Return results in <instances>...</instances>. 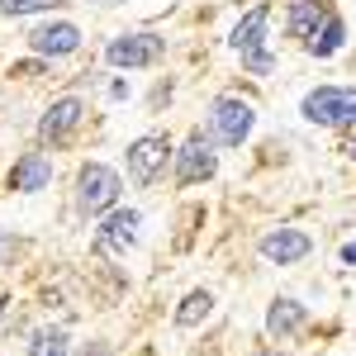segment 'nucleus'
<instances>
[{"mask_svg": "<svg viewBox=\"0 0 356 356\" xmlns=\"http://www.w3.org/2000/svg\"><path fill=\"white\" fill-rule=\"evenodd\" d=\"M86 124V100L81 95H62L53 100L43 119H38V143H48V147H62V143H72V134Z\"/></svg>", "mask_w": 356, "mask_h": 356, "instance_id": "0eeeda50", "label": "nucleus"}, {"mask_svg": "<svg viewBox=\"0 0 356 356\" xmlns=\"http://www.w3.org/2000/svg\"><path fill=\"white\" fill-rule=\"evenodd\" d=\"M219 176V152L214 138H204V129H195L181 147H176V186H200Z\"/></svg>", "mask_w": 356, "mask_h": 356, "instance_id": "423d86ee", "label": "nucleus"}, {"mask_svg": "<svg viewBox=\"0 0 356 356\" xmlns=\"http://www.w3.org/2000/svg\"><path fill=\"white\" fill-rule=\"evenodd\" d=\"M257 252H261V261H271V266H295V261H304V257L314 252V238H309L304 228H271V233L257 243Z\"/></svg>", "mask_w": 356, "mask_h": 356, "instance_id": "9d476101", "label": "nucleus"}, {"mask_svg": "<svg viewBox=\"0 0 356 356\" xmlns=\"http://www.w3.org/2000/svg\"><path fill=\"white\" fill-rule=\"evenodd\" d=\"M5 304H10V300H0V318H5Z\"/></svg>", "mask_w": 356, "mask_h": 356, "instance_id": "bb28decb", "label": "nucleus"}, {"mask_svg": "<svg viewBox=\"0 0 356 356\" xmlns=\"http://www.w3.org/2000/svg\"><path fill=\"white\" fill-rule=\"evenodd\" d=\"M67 0H0V15L5 19H24V15H43V10H57Z\"/></svg>", "mask_w": 356, "mask_h": 356, "instance_id": "a211bd4d", "label": "nucleus"}, {"mask_svg": "<svg viewBox=\"0 0 356 356\" xmlns=\"http://www.w3.org/2000/svg\"><path fill=\"white\" fill-rule=\"evenodd\" d=\"M347 157H352V162H356V138H352V147H347Z\"/></svg>", "mask_w": 356, "mask_h": 356, "instance_id": "5701e85b", "label": "nucleus"}, {"mask_svg": "<svg viewBox=\"0 0 356 356\" xmlns=\"http://www.w3.org/2000/svg\"><path fill=\"white\" fill-rule=\"evenodd\" d=\"M304 323H309V309H304L295 295H285V300H271V309H266V337L285 342V337H295Z\"/></svg>", "mask_w": 356, "mask_h": 356, "instance_id": "4468645a", "label": "nucleus"}, {"mask_svg": "<svg viewBox=\"0 0 356 356\" xmlns=\"http://www.w3.org/2000/svg\"><path fill=\"white\" fill-rule=\"evenodd\" d=\"M252 129H257V110L247 105L243 95H214V105H209V134H214V143L243 147L252 138Z\"/></svg>", "mask_w": 356, "mask_h": 356, "instance_id": "7ed1b4c3", "label": "nucleus"}, {"mask_svg": "<svg viewBox=\"0 0 356 356\" xmlns=\"http://www.w3.org/2000/svg\"><path fill=\"white\" fill-rule=\"evenodd\" d=\"M300 114L318 129H347V124H356V90L352 86H318L300 100Z\"/></svg>", "mask_w": 356, "mask_h": 356, "instance_id": "f03ea898", "label": "nucleus"}, {"mask_svg": "<svg viewBox=\"0 0 356 356\" xmlns=\"http://www.w3.org/2000/svg\"><path fill=\"white\" fill-rule=\"evenodd\" d=\"M209 314H214V290H191L176 304V328H200Z\"/></svg>", "mask_w": 356, "mask_h": 356, "instance_id": "dca6fc26", "label": "nucleus"}, {"mask_svg": "<svg viewBox=\"0 0 356 356\" xmlns=\"http://www.w3.org/2000/svg\"><path fill=\"white\" fill-rule=\"evenodd\" d=\"M15 252H19V238H15L10 228H0V266H10V261H15Z\"/></svg>", "mask_w": 356, "mask_h": 356, "instance_id": "aec40b11", "label": "nucleus"}, {"mask_svg": "<svg viewBox=\"0 0 356 356\" xmlns=\"http://www.w3.org/2000/svg\"><path fill=\"white\" fill-rule=\"evenodd\" d=\"M48 186H53V162L43 152H24L19 162L10 166V191L38 195V191H48Z\"/></svg>", "mask_w": 356, "mask_h": 356, "instance_id": "ddd939ff", "label": "nucleus"}, {"mask_svg": "<svg viewBox=\"0 0 356 356\" xmlns=\"http://www.w3.org/2000/svg\"><path fill=\"white\" fill-rule=\"evenodd\" d=\"M138 228H143V214L114 204L110 214L100 219V228H95V252H129L138 243Z\"/></svg>", "mask_w": 356, "mask_h": 356, "instance_id": "1a4fd4ad", "label": "nucleus"}, {"mask_svg": "<svg viewBox=\"0 0 356 356\" xmlns=\"http://www.w3.org/2000/svg\"><path fill=\"white\" fill-rule=\"evenodd\" d=\"M29 356H72V337H67V328H33V337H29Z\"/></svg>", "mask_w": 356, "mask_h": 356, "instance_id": "f3484780", "label": "nucleus"}, {"mask_svg": "<svg viewBox=\"0 0 356 356\" xmlns=\"http://www.w3.org/2000/svg\"><path fill=\"white\" fill-rule=\"evenodd\" d=\"M243 72H252V76H271V72H275V53L266 48V53H252V57H243Z\"/></svg>", "mask_w": 356, "mask_h": 356, "instance_id": "6ab92c4d", "label": "nucleus"}, {"mask_svg": "<svg viewBox=\"0 0 356 356\" xmlns=\"http://www.w3.org/2000/svg\"><path fill=\"white\" fill-rule=\"evenodd\" d=\"M124 162H129V176H134L138 186H152V181L166 171V162H176V147H171L166 134H143V138L129 143Z\"/></svg>", "mask_w": 356, "mask_h": 356, "instance_id": "39448f33", "label": "nucleus"}, {"mask_svg": "<svg viewBox=\"0 0 356 356\" xmlns=\"http://www.w3.org/2000/svg\"><path fill=\"white\" fill-rule=\"evenodd\" d=\"M266 24H271V5H252L243 19L233 24V33H228V48H233L238 57L266 53Z\"/></svg>", "mask_w": 356, "mask_h": 356, "instance_id": "9b49d317", "label": "nucleus"}, {"mask_svg": "<svg viewBox=\"0 0 356 356\" xmlns=\"http://www.w3.org/2000/svg\"><path fill=\"white\" fill-rule=\"evenodd\" d=\"M76 356H114V347L95 337V342H81V352H76Z\"/></svg>", "mask_w": 356, "mask_h": 356, "instance_id": "412c9836", "label": "nucleus"}, {"mask_svg": "<svg viewBox=\"0 0 356 356\" xmlns=\"http://www.w3.org/2000/svg\"><path fill=\"white\" fill-rule=\"evenodd\" d=\"M29 48L38 57H48V62L72 57V53H81V29L72 24V19H48V24H38L29 33Z\"/></svg>", "mask_w": 356, "mask_h": 356, "instance_id": "6e6552de", "label": "nucleus"}, {"mask_svg": "<svg viewBox=\"0 0 356 356\" xmlns=\"http://www.w3.org/2000/svg\"><path fill=\"white\" fill-rule=\"evenodd\" d=\"M138 356H157V352H152V347H143V352H138Z\"/></svg>", "mask_w": 356, "mask_h": 356, "instance_id": "393cba45", "label": "nucleus"}, {"mask_svg": "<svg viewBox=\"0 0 356 356\" xmlns=\"http://www.w3.org/2000/svg\"><path fill=\"white\" fill-rule=\"evenodd\" d=\"M252 356H280V352H252Z\"/></svg>", "mask_w": 356, "mask_h": 356, "instance_id": "a878e982", "label": "nucleus"}, {"mask_svg": "<svg viewBox=\"0 0 356 356\" xmlns=\"http://www.w3.org/2000/svg\"><path fill=\"white\" fill-rule=\"evenodd\" d=\"M328 15H332L328 0H290V10H285V33L300 38V43H309L318 29L328 24Z\"/></svg>", "mask_w": 356, "mask_h": 356, "instance_id": "f8f14e48", "label": "nucleus"}, {"mask_svg": "<svg viewBox=\"0 0 356 356\" xmlns=\"http://www.w3.org/2000/svg\"><path fill=\"white\" fill-rule=\"evenodd\" d=\"M337 257H342V266H356V243H347L342 252H337Z\"/></svg>", "mask_w": 356, "mask_h": 356, "instance_id": "4be33fe9", "label": "nucleus"}, {"mask_svg": "<svg viewBox=\"0 0 356 356\" xmlns=\"http://www.w3.org/2000/svg\"><path fill=\"white\" fill-rule=\"evenodd\" d=\"M166 57V38L152 33V29H138V33H119L105 43V62L110 67H129V72H143V67H157Z\"/></svg>", "mask_w": 356, "mask_h": 356, "instance_id": "20e7f679", "label": "nucleus"}, {"mask_svg": "<svg viewBox=\"0 0 356 356\" xmlns=\"http://www.w3.org/2000/svg\"><path fill=\"white\" fill-rule=\"evenodd\" d=\"M119 191H124V181L105 162H86L76 171V209H81L86 219H105L114 204H119Z\"/></svg>", "mask_w": 356, "mask_h": 356, "instance_id": "f257e3e1", "label": "nucleus"}, {"mask_svg": "<svg viewBox=\"0 0 356 356\" xmlns=\"http://www.w3.org/2000/svg\"><path fill=\"white\" fill-rule=\"evenodd\" d=\"M342 43H347V19L332 10L328 24H323L314 38H309V43H304V53H309V57H337V53H342Z\"/></svg>", "mask_w": 356, "mask_h": 356, "instance_id": "2eb2a0df", "label": "nucleus"}, {"mask_svg": "<svg viewBox=\"0 0 356 356\" xmlns=\"http://www.w3.org/2000/svg\"><path fill=\"white\" fill-rule=\"evenodd\" d=\"M95 5H124V0H95Z\"/></svg>", "mask_w": 356, "mask_h": 356, "instance_id": "b1692460", "label": "nucleus"}]
</instances>
